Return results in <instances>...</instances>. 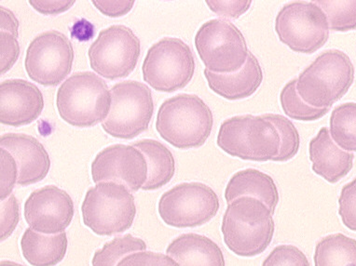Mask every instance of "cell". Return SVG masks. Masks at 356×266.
Instances as JSON below:
<instances>
[{
  "instance_id": "cell-6",
  "label": "cell",
  "mask_w": 356,
  "mask_h": 266,
  "mask_svg": "<svg viewBox=\"0 0 356 266\" xmlns=\"http://www.w3.org/2000/svg\"><path fill=\"white\" fill-rule=\"evenodd\" d=\"M216 144L234 158L267 163L280 152L281 137L275 125L262 116L243 115L222 123Z\"/></svg>"
},
{
  "instance_id": "cell-27",
  "label": "cell",
  "mask_w": 356,
  "mask_h": 266,
  "mask_svg": "<svg viewBox=\"0 0 356 266\" xmlns=\"http://www.w3.org/2000/svg\"><path fill=\"white\" fill-rule=\"evenodd\" d=\"M280 101L284 114L298 122H316L330 111V108H316L306 103L297 92V78L284 85L280 93Z\"/></svg>"
},
{
  "instance_id": "cell-20",
  "label": "cell",
  "mask_w": 356,
  "mask_h": 266,
  "mask_svg": "<svg viewBox=\"0 0 356 266\" xmlns=\"http://www.w3.org/2000/svg\"><path fill=\"white\" fill-rule=\"evenodd\" d=\"M166 254L179 266H225L220 247L205 235L188 233L175 238Z\"/></svg>"
},
{
  "instance_id": "cell-16",
  "label": "cell",
  "mask_w": 356,
  "mask_h": 266,
  "mask_svg": "<svg viewBox=\"0 0 356 266\" xmlns=\"http://www.w3.org/2000/svg\"><path fill=\"white\" fill-rule=\"evenodd\" d=\"M0 122L21 127L35 122L42 113V92L24 79H6L0 85Z\"/></svg>"
},
{
  "instance_id": "cell-40",
  "label": "cell",
  "mask_w": 356,
  "mask_h": 266,
  "mask_svg": "<svg viewBox=\"0 0 356 266\" xmlns=\"http://www.w3.org/2000/svg\"><path fill=\"white\" fill-rule=\"evenodd\" d=\"M94 35V26L91 23L84 20L76 22L72 29V37L78 38L79 40H89Z\"/></svg>"
},
{
  "instance_id": "cell-35",
  "label": "cell",
  "mask_w": 356,
  "mask_h": 266,
  "mask_svg": "<svg viewBox=\"0 0 356 266\" xmlns=\"http://www.w3.org/2000/svg\"><path fill=\"white\" fill-rule=\"evenodd\" d=\"M0 49H1V64L0 72L2 75L12 69L20 56V44L17 38L10 33H0Z\"/></svg>"
},
{
  "instance_id": "cell-32",
  "label": "cell",
  "mask_w": 356,
  "mask_h": 266,
  "mask_svg": "<svg viewBox=\"0 0 356 266\" xmlns=\"http://www.w3.org/2000/svg\"><path fill=\"white\" fill-rule=\"evenodd\" d=\"M0 164H1V201L9 199L15 183L18 182L19 169L17 163L9 151L0 148Z\"/></svg>"
},
{
  "instance_id": "cell-26",
  "label": "cell",
  "mask_w": 356,
  "mask_h": 266,
  "mask_svg": "<svg viewBox=\"0 0 356 266\" xmlns=\"http://www.w3.org/2000/svg\"><path fill=\"white\" fill-rule=\"evenodd\" d=\"M147 244L141 238L131 234L116 237L108 241L103 248L97 249L92 258V266H117L118 263L135 251H144Z\"/></svg>"
},
{
  "instance_id": "cell-13",
  "label": "cell",
  "mask_w": 356,
  "mask_h": 266,
  "mask_svg": "<svg viewBox=\"0 0 356 266\" xmlns=\"http://www.w3.org/2000/svg\"><path fill=\"white\" fill-rule=\"evenodd\" d=\"M73 62L72 43L63 33L51 30L33 38L26 49L24 67L32 81L54 87L70 75Z\"/></svg>"
},
{
  "instance_id": "cell-14",
  "label": "cell",
  "mask_w": 356,
  "mask_h": 266,
  "mask_svg": "<svg viewBox=\"0 0 356 266\" xmlns=\"http://www.w3.org/2000/svg\"><path fill=\"white\" fill-rule=\"evenodd\" d=\"M147 174L146 156L133 145H109L95 156L92 163V177L95 183H120L131 192H138L143 188Z\"/></svg>"
},
{
  "instance_id": "cell-17",
  "label": "cell",
  "mask_w": 356,
  "mask_h": 266,
  "mask_svg": "<svg viewBox=\"0 0 356 266\" xmlns=\"http://www.w3.org/2000/svg\"><path fill=\"white\" fill-rule=\"evenodd\" d=\"M0 145L12 153L17 163V185H34L47 176L51 169L50 156L35 137L24 133H6L0 138Z\"/></svg>"
},
{
  "instance_id": "cell-22",
  "label": "cell",
  "mask_w": 356,
  "mask_h": 266,
  "mask_svg": "<svg viewBox=\"0 0 356 266\" xmlns=\"http://www.w3.org/2000/svg\"><path fill=\"white\" fill-rule=\"evenodd\" d=\"M22 253L32 266H56L67 255V233L44 235L27 228L21 238Z\"/></svg>"
},
{
  "instance_id": "cell-8",
  "label": "cell",
  "mask_w": 356,
  "mask_h": 266,
  "mask_svg": "<svg viewBox=\"0 0 356 266\" xmlns=\"http://www.w3.org/2000/svg\"><path fill=\"white\" fill-rule=\"evenodd\" d=\"M111 112L103 130L114 138L131 140L149 128L154 113L149 88L136 81H125L111 88Z\"/></svg>"
},
{
  "instance_id": "cell-25",
  "label": "cell",
  "mask_w": 356,
  "mask_h": 266,
  "mask_svg": "<svg viewBox=\"0 0 356 266\" xmlns=\"http://www.w3.org/2000/svg\"><path fill=\"white\" fill-rule=\"evenodd\" d=\"M330 135L347 152H356V103H342L330 117Z\"/></svg>"
},
{
  "instance_id": "cell-38",
  "label": "cell",
  "mask_w": 356,
  "mask_h": 266,
  "mask_svg": "<svg viewBox=\"0 0 356 266\" xmlns=\"http://www.w3.org/2000/svg\"><path fill=\"white\" fill-rule=\"evenodd\" d=\"M76 1L70 0V1H50V0H30L29 4L31 5L33 9L37 10L40 15H56L67 12L70 10Z\"/></svg>"
},
{
  "instance_id": "cell-30",
  "label": "cell",
  "mask_w": 356,
  "mask_h": 266,
  "mask_svg": "<svg viewBox=\"0 0 356 266\" xmlns=\"http://www.w3.org/2000/svg\"><path fill=\"white\" fill-rule=\"evenodd\" d=\"M261 266H311L303 251L294 245H280L273 249Z\"/></svg>"
},
{
  "instance_id": "cell-23",
  "label": "cell",
  "mask_w": 356,
  "mask_h": 266,
  "mask_svg": "<svg viewBox=\"0 0 356 266\" xmlns=\"http://www.w3.org/2000/svg\"><path fill=\"white\" fill-rule=\"evenodd\" d=\"M131 145L144 153L149 167L147 180L142 190H157L171 182L175 174V160L165 145L153 139L139 140Z\"/></svg>"
},
{
  "instance_id": "cell-12",
  "label": "cell",
  "mask_w": 356,
  "mask_h": 266,
  "mask_svg": "<svg viewBox=\"0 0 356 266\" xmlns=\"http://www.w3.org/2000/svg\"><path fill=\"white\" fill-rule=\"evenodd\" d=\"M141 42L129 27L114 24L102 30L88 49L90 65L108 81L127 78L138 65Z\"/></svg>"
},
{
  "instance_id": "cell-15",
  "label": "cell",
  "mask_w": 356,
  "mask_h": 266,
  "mask_svg": "<svg viewBox=\"0 0 356 266\" xmlns=\"http://www.w3.org/2000/svg\"><path fill=\"white\" fill-rule=\"evenodd\" d=\"M75 213L72 197L56 185L33 191L24 203V215L30 228L44 235L64 233Z\"/></svg>"
},
{
  "instance_id": "cell-9",
  "label": "cell",
  "mask_w": 356,
  "mask_h": 266,
  "mask_svg": "<svg viewBox=\"0 0 356 266\" xmlns=\"http://www.w3.org/2000/svg\"><path fill=\"white\" fill-rule=\"evenodd\" d=\"M195 47L205 68L216 74L238 72L250 52L240 29L223 19L202 24L196 33Z\"/></svg>"
},
{
  "instance_id": "cell-28",
  "label": "cell",
  "mask_w": 356,
  "mask_h": 266,
  "mask_svg": "<svg viewBox=\"0 0 356 266\" xmlns=\"http://www.w3.org/2000/svg\"><path fill=\"white\" fill-rule=\"evenodd\" d=\"M314 2L321 7L327 15L330 31L348 32L356 30V0H316Z\"/></svg>"
},
{
  "instance_id": "cell-33",
  "label": "cell",
  "mask_w": 356,
  "mask_h": 266,
  "mask_svg": "<svg viewBox=\"0 0 356 266\" xmlns=\"http://www.w3.org/2000/svg\"><path fill=\"white\" fill-rule=\"evenodd\" d=\"M117 266H179L169 255L154 251L134 252L123 258Z\"/></svg>"
},
{
  "instance_id": "cell-34",
  "label": "cell",
  "mask_w": 356,
  "mask_h": 266,
  "mask_svg": "<svg viewBox=\"0 0 356 266\" xmlns=\"http://www.w3.org/2000/svg\"><path fill=\"white\" fill-rule=\"evenodd\" d=\"M20 222V206L17 197L12 194L1 201V241L8 240L15 231Z\"/></svg>"
},
{
  "instance_id": "cell-31",
  "label": "cell",
  "mask_w": 356,
  "mask_h": 266,
  "mask_svg": "<svg viewBox=\"0 0 356 266\" xmlns=\"http://www.w3.org/2000/svg\"><path fill=\"white\" fill-rule=\"evenodd\" d=\"M339 215L344 226L356 232V178L341 189Z\"/></svg>"
},
{
  "instance_id": "cell-5",
  "label": "cell",
  "mask_w": 356,
  "mask_h": 266,
  "mask_svg": "<svg viewBox=\"0 0 356 266\" xmlns=\"http://www.w3.org/2000/svg\"><path fill=\"white\" fill-rule=\"evenodd\" d=\"M82 220L101 237L122 234L133 226L135 197L127 186L116 182L98 183L88 189L81 205Z\"/></svg>"
},
{
  "instance_id": "cell-41",
  "label": "cell",
  "mask_w": 356,
  "mask_h": 266,
  "mask_svg": "<svg viewBox=\"0 0 356 266\" xmlns=\"http://www.w3.org/2000/svg\"><path fill=\"white\" fill-rule=\"evenodd\" d=\"M0 266H24L20 265V263L13 262V260H2L0 263Z\"/></svg>"
},
{
  "instance_id": "cell-4",
  "label": "cell",
  "mask_w": 356,
  "mask_h": 266,
  "mask_svg": "<svg viewBox=\"0 0 356 266\" xmlns=\"http://www.w3.org/2000/svg\"><path fill=\"white\" fill-rule=\"evenodd\" d=\"M355 81L350 57L339 49L320 54L297 78V92L309 106L331 108L348 92Z\"/></svg>"
},
{
  "instance_id": "cell-7",
  "label": "cell",
  "mask_w": 356,
  "mask_h": 266,
  "mask_svg": "<svg viewBox=\"0 0 356 266\" xmlns=\"http://www.w3.org/2000/svg\"><path fill=\"white\" fill-rule=\"evenodd\" d=\"M195 72L190 46L177 38H163L153 44L142 65L144 81L157 92L184 89Z\"/></svg>"
},
{
  "instance_id": "cell-10",
  "label": "cell",
  "mask_w": 356,
  "mask_h": 266,
  "mask_svg": "<svg viewBox=\"0 0 356 266\" xmlns=\"http://www.w3.org/2000/svg\"><path fill=\"white\" fill-rule=\"evenodd\" d=\"M330 31L327 15L314 1L290 2L276 16L279 40L298 53L318 51L327 42Z\"/></svg>"
},
{
  "instance_id": "cell-18",
  "label": "cell",
  "mask_w": 356,
  "mask_h": 266,
  "mask_svg": "<svg viewBox=\"0 0 356 266\" xmlns=\"http://www.w3.org/2000/svg\"><path fill=\"white\" fill-rule=\"evenodd\" d=\"M309 156L312 169L330 183H336L346 176L353 166L355 155L336 144L330 128L323 127L309 141Z\"/></svg>"
},
{
  "instance_id": "cell-24",
  "label": "cell",
  "mask_w": 356,
  "mask_h": 266,
  "mask_svg": "<svg viewBox=\"0 0 356 266\" xmlns=\"http://www.w3.org/2000/svg\"><path fill=\"white\" fill-rule=\"evenodd\" d=\"M314 266H356V240L341 233L327 235L316 244Z\"/></svg>"
},
{
  "instance_id": "cell-39",
  "label": "cell",
  "mask_w": 356,
  "mask_h": 266,
  "mask_svg": "<svg viewBox=\"0 0 356 266\" xmlns=\"http://www.w3.org/2000/svg\"><path fill=\"white\" fill-rule=\"evenodd\" d=\"M0 21H1V24H0L1 32L10 33V34L18 38L20 24H19L18 19L15 17L12 10L4 7H0Z\"/></svg>"
},
{
  "instance_id": "cell-19",
  "label": "cell",
  "mask_w": 356,
  "mask_h": 266,
  "mask_svg": "<svg viewBox=\"0 0 356 266\" xmlns=\"http://www.w3.org/2000/svg\"><path fill=\"white\" fill-rule=\"evenodd\" d=\"M204 74L210 90L229 101L250 97L261 86L263 81L261 65L251 51L245 65L238 72L216 74L205 68Z\"/></svg>"
},
{
  "instance_id": "cell-11",
  "label": "cell",
  "mask_w": 356,
  "mask_h": 266,
  "mask_svg": "<svg viewBox=\"0 0 356 266\" xmlns=\"http://www.w3.org/2000/svg\"><path fill=\"white\" fill-rule=\"evenodd\" d=\"M220 207L216 192L202 183H182L166 191L159 201V215L167 226L194 228L212 220Z\"/></svg>"
},
{
  "instance_id": "cell-21",
  "label": "cell",
  "mask_w": 356,
  "mask_h": 266,
  "mask_svg": "<svg viewBox=\"0 0 356 266\" xmlns=\"http://www.w3.org/2000/svg\"><path fill=\"white\" fill-rule=\"evenodd\" d=\"M242 197H252L264 203L275 215L279 192L275 180L270 175L256 169H246L232 175L225 189V199L229 204Z\"/></svg>"
},
{
  "instance_id": "cell-2",
  "label": "cell",
  "mask_w": 356,
  "mask_h": 266,
  "mask_svg": "<svg viewBox=\"0 0 356 266\" xmlns=\"http://www.w3.org/2000/svg\"><path fill=\"white\" fill-rule=\"evenodd\" d=\"M213 116L209 106L195 94L182 93L161 103L156 130L161 138L178 149L199 148L212 133Z\"/></svg>"
},
{
  "instance_id": "cell-37",
  "label": "cell",
  "mask_w": 356,
  "mask_h": 266,
  "mask_svg": "<svg viewBox=\"0 0 356 266\" xmlns=\"http://www.w3.org/2000/svg\"><path fill=\"white\" fill-rule=\"evenodd\" d=\"M95 7L102 15L108 17L118 18L127 15L133 9L135 1H106V0H94L92 1Z\"/></svg>"
},
{
  "instance_id": "cell-29",
  "label": "cell",
  "mask_w": 356,
  "mask_h": 266,
  "mask_svg": "<svg viewBox=\"0 0 356 266\" xmlns=\"http://www.w3.org/2000/svg\"><path fill=\"white\" fill-rule=\"evenodd\" d=\"M265 119L272 122L277 128L281 137L280 152L273 161L275 163H286L294 158L300 147V133L287 117L278 114L262 115Z\"/></svg>"
},
{
  "instance_id": "cell-3",
  "label": "cell",
  "mask_w": 356,
  "mask_h": 266,
  "mask_svg": "<svg viewBox=\"0 0 356 266\" xmlns=\"http://www.w3.org/2000/svg\"><path fill=\"white\" fill-rule=\"evenodd\" d=\"M111 103L108 85L92 72L73 74L60 86L56 95L59 116L76 128H91L105 122Z\"/></svg>"
},
{
  "instance_id": "cell-1",
  "label": "cell",
  "mask_w": 356,
  "mask_h": 266,
  "mask_svg": "<svg viewBox=\"0 0 356 266\" xmlns=\"http://www.w3.org/2000/svg\"><path fill=\"white\" fill-rule=\"evenodd\" d=\"M272 211L259 199L242 197L228 204L221 232L224 242L234 254L254 257L272 243L275 224Z\"/></svg>"
},
{
  "instance_id": "cell-36",
  "label": "cell",
  "mask_w": 356,
  "mask_h": 266,
  "mask_svg": "<svg viewBox=\"0 0 356 266\" xmlns=\"http://www.w3.org/2000/svg\"><path fill=\"white\" fill-rule=\"evenodd\" d=\"M208 8L216 15L227 19H238L245 15L250 9L251 0H241V1H218V0H207Z\"/></svg>"
}]
</instances>
